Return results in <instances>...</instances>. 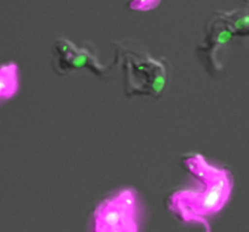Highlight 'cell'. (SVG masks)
Returning <instances> with one entry per match:
<instances>
[{
	"label": "cell",
	"instance_id": "277c9868",
	"mask_svg": "<svg viewBox=\"0 0 249 232\" xmlns=\"http://www.w3.org/2000/svg\"><path fill=\"white\" fill-rule=\"evenodd\" d=\"M61 49L66 50V61L73 68L79 69L88 65L89 62L94 61L93 57L86 49H77L68 41H63Z\"/></svg>",
	"mask_w": 249,
	"mask_h": 232
},
{
	"label": "cell",
	"instance_id": "3957f363",
	"mask_svg": "<svg viewBox=\"0 0 249 232\" xmlns=\"http://www.w3.org/2000/svg\"><path fill=\"white\" fill-rule=\"evenodd\" d=\"M19 87L18 67L16 63L0 66V99H10Z\"/></svg>",
	"mask_w": 249,
	"mask_h": 232
},
{
	"label": "cell",
	"instance_id": "5b68a950",
	"mask_svg": "<svg viewBox=\"0 0 249 232\" xmlns=\"http://www.w3.org/2000/svg\"><path fill=\"white\" fill-rule=\"evenodd\" d=\"M159 4H160L159 1H133L129 4V6L132 10L149 11L157 8Z\"/></svg>",
	"mask_w": 249,
	"mask_h": 232
},
{
	"label": "cell",
	"instance_id": "6da1fadb",
	"mask_svg": "<svg viewBox=\"0 0 249 232\" xmlns=\"http://www.w3.org/2000/svg\"><path fill=\"white\" fill-rule=\"evenodd\" d=\"M183 162L203 188L173 192L168 197L167 207L181 220L200 223L210 230L207 218L222 211L229 202L233 189V177L228 169L210 164L199 153L186 156Z\"/></svg>",
	"mask_w": 249,
	"mask_h": 232
},
{
	"label": "cell",
	"instance_id": "7a4b0ae2",
	"mask_svg": "<svg viewBox=\"0 0 249 232\" xmlns=\"http://www.w3.org/2000/svg\"><path fill=\"white\" fill-rule=\"evenodd\" d=\"M95 232H136L138 228L137 193L124 188L97 205L93 213Z\"/></svg>",
	"mask_w": 249,
	"mask_h": 232
},
{
	"label": "cell",
	"instance_id": "8992f818",
	"mask_svg": "<svg viewBox=\"0 0 249 232\" xmlns=\"http://www.w3.org/2000/svg\"><path fill=\"white\" fill-rule=\"evenodd\" d=\"M231 37H232V33H231V29H223L217 35L216 42H217V44L225 45L231 39Z\"/></svg>",
	"mask_w": 249,
	"mask_h": 232
},
{
	"label": "cell",
	"instance_id": "52a82bcc",
	"mask_svg": "<svg viewBox=\"0 0 249 232\" xmlns=\"http://www.w3.org/2000/svg\"><path fill=\"white\" fill-rule=\"evenodd\" d=\"M235 29H243L246 27H249V15H246L242 17L237 18L233 23Z\"/></svg>",
	"mask_w": 249,
	"mask_h": 232
}]
</instances>
